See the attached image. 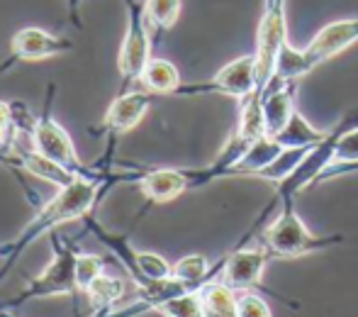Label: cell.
Listing matches in <instances>:
<instances>
[{"label":"cell","instance_id":"obj_1","mask_svg":"<svg viewBox=\"0 0 358 317\" xmlns=\"http://www.w3.org/2000/svg\"><path fill=\"white\" fill-rule=\"evenodd\" d=\"M356 42H358V17L329 22L300 52L295 47H290V42H287L283 52H280L275 80H290V83H295V80H300L302 76L315 71L317 66L327 64L329 59L339 57L341 52H346Z\"/></svg>","mask_w":358,"mask_h":317},{"label":"cell","instance_id":"obj_2","mask_svg":"<svg viewBox=\"0 0 358 317\" xmlns=\"http://www.w3.org/2000/svg\"><path fill=\"white\" fill-rule=\"evenodd\" d=\"M95 195H98V183L78 174L71 183L59 190L57 198H52L37 215H34L32 223L22 230L17 241H13V244L5 249V254H8L10 259H15L17 254H22L24 246H29L37 237L52 232L54 227H59V225H64V223L83 218V215L93 208Z\"/></svg>","mask_w":358,"mask_h":317},{"label":"cell","instance_id":"obj_3","mask_svg":"<svg viewBox=\"0 0 358 317\" xmlns=\"http://www.w3.org/2000/svg\"><path fill=\"white\" fill-rule=\"evenodd\" d=\"M280 213L264 230V246L273 259H297V256L324 251L344 241L341 234H315L310 232L302 218L295 213V203H278Z\"/></svg>","mask_w":358,"mask_h":317},{"label":"cell","instance_id":"obj_4","mask_svg":"<svg viewBox=\"0 0 358 317\" xmlns=\"http://www.w3.org/2000/svg\"><path fill=\"white\" fill-rule=\"evenodd\" d=\"M356 125H358V108L349 110L334 127L327 129L324 137H322L315 147H310V152L305 154L300 166H297L285 181L275 183V188H278L275 190V203H295V198L302 190L320 183L322 174H324L336 159V142H339V137L346 129L356 127Z\"/></svg>","mask_w":358,"mask_h":317},{"label":"cell","instance_id":"obj_5","mask_svg":"<svg viewBox=\"0 0 358 317\" xmlns=\"http://www.w3.org/2000/svg\"><path fill=\"white\" fill-rule=\"evenodd\" d=\"M78 290L76 286V251L69 246H62L54 256V261L29 281V286L10 300V305H22L32 298H54V295H71Z\"/></svg>","mask_w":358,"mask_h":317},{"label":"cell","instance_id":"obj_6","mask_svg":"<svg viewBox=\"0 0 358 317\" xmlns=\"http://www.w3.org/2000/svg\"><path fill=\"white\" fill-rule=\"evenodd\" d=\"M151 59V39H149V17L146 10L139 5L129 8V24L127 34L122 39L120 47V59L117 66L124 80H139Z\"/></svg>","mask_w":358,"mask_h":317},{"label":"cell","instance_id":"obj_7","mask_svg":"<svg viewBox=\"0 0 358 317\" xmlns=\"http://www.w3.org/2000/svg\"><path fill=\"white\" fill-rule=\"evenodd\" d=\"M273 259L266 246H254V249H234L224 261H222V281L236 293L256 290L264 279L266 264Z\"/></svg>","mask_w":358,"mask_h":317},{"label":"cell","instance_id":"obj_8","mask_svg":"<svg viewBox=\"0 0 358 317\" xmlns=\"http://www.w3.org/2000/svg\"><path fill=\"white\" fill-rule=\"evenodd\" d=\"M256 90V57H239L234 62H229L227 66H222L215 73L213 80L203 85H193L185 93H222L231 95L236 100H244L246 95H251Z\"/></svg>","mask_w":358,"mask_h":317},{"label":"cell","instance_id":"obj_9","mask_svg":"<svg viewBox=\"0 0 358 317\" xmlns=\"http://www.w3.org/2000/svg\"><path fill=\"white\" fill-rule=\"evenodd\" d=\"M32 144L39 154L57 161V164L66 166V169L76 171L80 166L71 137H69V132L57 122V120H52V118L37 120L32 127Z\"/></svg>","mask_w":358,"mask_h":317},{"label":"cell","instance_id":"obj_10","mask_svg":"<svg viewBox=\"0 0 358 317\" xmlns=\"http://www.w3.org/2000/svg\"><path fill=\"white\" fill-rule=\"evenodd\" d=\"M264 127L266 137H275L283 132V127L290 122V118L295 115V88L290 80H271V85L266 88L264 100Z\"/></svg>","mask_w":358,"mask_h":317},{"label":"cell","instance_id":"obj_11","mask_svg":"<svg viewBox=\"0 0 358 317\" xmlns=\"http://www.w3.org/2000/svg\"><path fill=\"white\" fill-rule=\"evenodd\" d=\"M10 49L17 59L24 62H39V59H49L57 57L62 52L71 49V42L57 34L44 32L42 27H24L10 39Z\"/></svg>","mask_w":358,"mask_h":317},{"label":"cell","instance_id":"obj_12","mask_svg":"<svg viewBox=\"0 0 358 317\" xmlns=\"http://www.w3.org/2000/svg\"><path fill=\"white\" fill-rule=\"evenodd\" d=\"M149 105H151L149 90H129V93H122L108 108V113L103 118V127L115 134L129 132V129H134L142 122Z\"/></svg>","mask_w":358,"mask_h":317},{"label":"cell","instance_id":"obj_13","mask_svg":"<svg viewBox=\"0 0 358 317\" xmlns=\"http://www.w3.org/2000/svg\"><path fill=\"white\" fill-rule=\"evenodd\" d=\"M139 188L151 203H171L180 193L193 188V176L190 171L180 169H151L139 178Z\"/></svg>","mask_w":358,"mask_h":317},{"label":"cell","instance_id":"obj_14","mask_svg":"<svg viewBox=\"0 0 358 317\" xmlns=\"http://www.w3.org/2000/svg\"><path fill=\"white\" fill-rule=\"evenodd\" d=\"M236 290H231L224 281H213L200 286V300H203V317H239L236 308Z\"/></svg>","mask_w":358,"mask_h":317},{"label":"cell","instance_id":"obj_15","mask_svg":"<svg viewBox=\"0 0 358 317\" xmlns=\"http://www.w3.org/2000/svg\"><path fill=\"white\" fill-rule=\"evenodd\" d=\"M139 80H142L144 90H149V93L169 95L180 90V73L176 69V64H171L169 59H149Z\"/></svg>","mask_w":358,"mask_h":317},{"label":"cell","instance_id":"obj_16","mask_svg":"<svg viewBox=\"0 0 358 317\" xmlns=\"http://www.w3.org/2000/svg\"><path fill=\"white\" fill-rule=\"evenodd\" d=\"M20 164H22L24 171H29L32 176H37V178H42V181H49V183L59 185V188L69 185L76 176H78V174H73L71 169H66V166L57 164V161H52V159L44 157V154H39L37 149H34V152L20 154Z\"/></svg>","mask_w":358,"mask_h":317},{"label":"cell","instance_id":"obj_17","mask_svg":"<svg viewBox=\"0 0 358 317\" xmlns=\"http://www.w3.org/2000/svg\"><path fill=\"white\" fill-rule=\"evenodd\" d=\"M324 134H327V129L312 127L305 120V115H302L300 110H295V115H292L290 122L283 127V132L275 134L273 139L280 147H312V144L320 142Z\"/></svg>","mask_w":358,"mask_h":317},{"label":"cell","instance_id":"obj_18","mask_svg":"<svg viewBox=\"0 0 358 317\" xmlns=\"http://www.w3.org/2000/svg\"><path fill=\"white\" fill-rule=\"evenodd\" d=\"M129 256H132L134 271H137V276H139V286L154 283V281H166L173 276V266H171L161 254H156V251L132 249Z\"/></svg>","mask_w":358,"mask_h":317},{"label":"cell","instance_id":"obj_19","mask_svg":"<svg viewBox=\"0 0 358 317\" xmlns=\"http://www.w3.org/2000/svg\"><path fill=\"white\" fill-rule=\"evenodd\" d=\"M173 279L183 281L193 288H200L213 279V266L205 254H188L173 264Z\"/></svg>","mask_w":358,"mask_h":317},{"label":"cell","instance_id":"obj_20","mask_svg":"<svg viewBox=\"0 0 358 317\" xmlns=\"http://www.w3.org/2000/svg\"><path fill=\"white\" fill-rule=\"evenodd\" d=\"M90 298V305L95 310H110L124 298V283L120 279H110V276H98L85 290Z\"/></svg>","mask_w":358,"mask_h":317},{"label":"cell","instance_id":"obj_21","mask_svg":"<svg viewBox=\"0 0 358 317\" xmlns=\"http://www.w3.org/2000/svg\"><path fill=\"white\" fill-rule=\"evenodd\" d=\"M156 313L164 317H203V300H200V288L188 290V293L173 295V298L164 300L156 308Z\"/></svg>","mask_w":358,"mask_h":317},{"label":"cell","instance_id":"obj_22","mask_svg":"<svg viewBox=\"0 0 358 317\" xmlns=\"http://www.w3.org/2000/svg\"><path fill=\"white\" fill-rule=\"evenodd\" d=\"M146 17L161 29H171L180 17V0H146Z\"/></svg>","mask_w":358,"mask_h":317},{"label":"cell","instance_id":"obj_23","mask_svg":"<svg viewBox=\"0 0 358 317\" xmlns=\"http://www.w3.org/2000/svg\"><path fill=\"white\" fill-rule=\"evenodd\" d=\"M98 276H103V259L93 254H76V286L78 290H88Z\"/></svg>","mask_w":358,"mask_h":317},{"label":"cell","instance_id":"obj_24","mask_svg":"<svg viewBox=\"0 0 358 317\" xmlns=\"http://www.w3.org/2000/svg\"><path fill=\"white\" fill-rule=\"evenodd\" d=\"M236 308H239V317H273L268 303H266L259 293H254V290L239 293V298H236Z\"/></svg>","mask_w":358,"mask_h":317},{"label":"cell","instance_id":"obj_25","mask_svg":"<svg viewBox=\"0 0 358 317\" xmlns=\"http://www.w3.org/2000/svg\"><path fill=\"white\" fill-rule=\"evenodd\" d=\"M336 164H358V125L346 129L336 142V159L331 166Z\"/></svg>","mask_w":358,"mask_h":317},{"label":"cell","instance_id":"obj_26","mask_svg":"<svg viewBox=\"0 0 358 317\" xmlns=\"http://www.w3.org/2000/svg\"><path fill=\"white\" fill-rule=\"evenodd\" d=\"M10 125H13V105L0 100V144L5 142V137H8Z\"/></svg>","mask_w":358,"mask_h":317},{"label":"cell","instance_id":"obj_27","mask_svg":"<svg viewBox=\"0 0 358 317\" xmlns=\"http://www.w3.org/2000/svg\"><path fill=\"white\" fill-rule=\"evenodd\" d=\"M358 171V164H336V166H329V169L322 174L320 183H324V181H331L336 178V176H346V174H354Z\"/></svg>","mask_w":358,"mask_h":317}]
</instances>
